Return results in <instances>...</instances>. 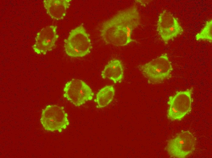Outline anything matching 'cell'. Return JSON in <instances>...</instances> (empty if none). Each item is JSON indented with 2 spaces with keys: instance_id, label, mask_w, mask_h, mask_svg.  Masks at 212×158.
<instances>
[{
  "instance_id": "cell-1",
  "label": "cell",
  "mask_w": 212,
  "mask_h": 158,
  "mask_svg": "<svg viewBox=\"0 0 212 158\" xmlns=\"http://www.w3.org/2000/svg\"><path fill=\"white\" fill-rule=\"evenodd\" d=\"M141 17L136 5L118 12L102 24V39L107 44L118 47L126 46L134 40L133 31L140 25Z\"/></svg>"
},
{
  "instance_id": "cell-2",
  "label": "cell",
  "mask_w": 212,
  "mask_h": 158,
  "mask_svg": "<svg viewBox=\"0 0 212 158\" xmlns=\"http://www.w3.org/2000/svg\"><path fill=\"white\" fill-rule=\"evenodd\" d=\"M139 67L148 83L152 84L162 83L170 77L173 70L171 62L166 53Z\"/></svg>"
},
{
  "instance_id": "cell-3",
  "label": "cell",
  "mask_w": 212,
  "mask_h": 158,
  "mask_svg": "<svg viewBox=\"0 0 212 158\" xmlns=\"http://www.w3.org/2000/svg\"><path fill=\"white\" fill-rule=\"evenodd\" d=\"M92 48L89 35L83 25L71 30L64 41V48L69 57H82L88 54Z\"/></svg>"
},
{
  "instance_id": "cell-4",
  "label": "cell",
  "mask_w": 212,
  "mask_h": 158,
  "mask_svg": "<svg viewBox=\"0 0 212 158\" xmlns=\"http://www.w3.org/2000/svg\"><path fill=\"white\" fill-rule=\"evenodd\" d=\"M193 88L177 91L169 98L168 118L172 121H180L191 111L193 98Z\"/></svg>"
},
{
  "instance_id": "cell-5",
  "label": "cell",
  "mask_w": 212,
  "mask_h": 158,
  "mask_svg": "<svg viewBox=\"0 0 212 158\" xmlns=\"http://www.w3.org/2000/svg\"><path fill=\"white\" fill-rule=\"evenodd\" d=\"M68 116L63 107L49 105L43 110L40 121L45 130L61 132L69 125Z\"/></svg>"
},
{
  "instance_id": "cell-6",
  "label": "cell",
  "mask_w": 212,
  "mask_h": 158,
  "mask_svg": "<svg viewBox=\"0 0 212 158\" xmlns=\"http://www.w3.org/2000/svg\"><path fill=\"white\" fill-rule=\"evenodd\" d=\"M196 142V138L192 133L183 131L168 141L166 149L171 157L184 158L194 151Z\"/></svg>"
},
{
  "instance_id": "cell-7",
  "label": "cell",
  "mask_w": 212,
  "mask_h": 158,
  "mask_svg": "<svg viewBox=\"0 0 212 158\" xmlns=\"http://www.w3.org/2000/svg\"><path fill=\"white\" fill-rule=\"evenodd\" d=\"M63 91L64 97L76 107L91 100L94 95L90 86L79 79H73L68 82Z\"/></svg>"
},
{
  "instance_id": "cell-8",
  "label": "cell",
  "mask_w": 212,
  "mask_h": 158,
  "mask_svg": "<svg viewBox=\"0 0 212 158\" xmlns=\"http://www.w3.org/2000/svg\"><path fill=\"white\" fill-rule=\"evenodd\" d=\"M157 31L165 43L184 32L177 19L166 10L161 13L158 17Z\"/></svg>"
},
{
  "instance_id": "cell-9",
  "label": "cell",
  "mask_w": 212,
  "mask_h": 158,
  "mask_svg": "<svg viewBox=\"0 0 212 158\" xmlns=\"http://www.w3.org/2000/svg\"><path fill=\"white\" fill-rule=\"evenodd\" d=\"M56 26L50 25L42 29L37 34L35 42L32 46L38 54H46L55 47L59 37Z\"/></svg>"
},
{
  "instance_id": "cell-10",
  "label": "cell",
  "mask_w": 212,
  "mask_h": 158,
  "mask_svg": "<svg viewBox=\"0 0 212 158\" xmlns=\"http://www.w3.org/2000/svg\"><path fill=\"white\" fill-rule=\"evenodd\" d=\"M71 0H44V6L48 15L57 20L63 19L70 5Z\"/></svg>"
},
{
  "instance_id": "cell-11",
  "label": "cell",
  "mask_w": 212,
  "mask_h": 158,
  "mask_svg": "<svg viewBox=\"0 0 212 158\" xmlns=\"http://www.w3.org/2000/svg\"><path fill=\"white\" fill-rule=\"evenodd\" d=\"M101 75L103 79H108L115 83H120L124 77V67L122 62L118 59H113L105 66L101 71Z\"/></svg>"
},
{
  "instance_id": "cell-12",
  "label": "cell",
  "mask_w": 212,
  "mask_h": 158,
  "mask_svg": "<svg viewBox=\"0 0 212 158\" xmlns=\"http://www.w3.org/2000/svg\"><path fill=\"white\" fill-rule=\"evenodd\" d=\"M115 94V89L111 85H106L97 93L94 101L98 108L105 107L113 100Z\"/></svg>"
},
{
  "instance_id": "cell-13",
  "label": "cell",
  "mask_w": 212,
  "mask_h": 158,
  "mask_svg": "<svg viewBox=\"0 0 212 158\" xmlns=\"http://www.w3.org/2000/svg\"><path fill=\"white\" fill-rule=\"evenodd\" d=\"M196 40H207L211 42L212 41V20L207 21L203 28L196 36Z\"/></svg>"
}]
</instances>
